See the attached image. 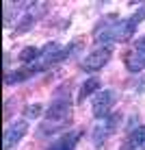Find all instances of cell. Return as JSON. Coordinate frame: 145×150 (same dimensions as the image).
Instances as JSON below:
<instances>
[{"label": "cell", "instance_id": "cell-4", "mask_svg": "<svg viewBox=\"0 0 145 150\" xmlns=\"http://www.w3.org/2000/svg\"><path fill=\"white\" fill-rule=\"evenodd\" d=\"M117 124H119V115L117 113H111L108 117L100 120L95 126L91 128V139H93V144H95V148H100L102 144L117 131Z\"/></svg>", "mask_w": 145, "mask_h": 150}, {"label": "cell", "instance_id": "cell-3", "mask_svg": "<svg viewBox=\"0 0 145 150\" xmlns=\"http://www.w3.org/2000/svg\"><path fill=\"white\" fill-rule=\"evenodd\" d=\"M117 102V94L115 89H104V91H97L93 96V102H91V111L97 120H104V117L111 115V109L115 107Z\"/></svg>", "mask_w": 145, "mask_h": 150}, {"label": "cell", "instance_id": "cell-10", "mask_svg": "<svg viewBox=\"0 0 145 150\" xmlns=\"http://www.w3.org/2000/svg\"><path fill=\"white\" fill-rule=\"evenodd\" d=\"M100 87H102V81L97 79V76H89L85 83L80 85V91H78V100H85L87 96H93V94H97L100 91Z\"/></svg>", "mask_w": 145, "mask_h": 150}, {"label": "cell", "instance_id": "cell-11", "mask_svg": "<svg viewBox=\"0 0 145 150\" xmlns=\"http://www.w3.org/2000/svg\"><path fill=\"white\" fill-rule=\"evenodd\" d=\"M126 68L128 72H132V74H139V72H143L145 70V54L141 52H130V54H126Z\"/></svg>", "mask_w": 145, "mask_h": 150}, {"label": "cell", "instance_id": "cell-13", "mask_svg": "<svg viewBox=\"0 0 145 150\" xmlns=\"http://www.w3.org/2000/svg\"><path fill=\"white\" fill-rule=\"evenodd\" d=\"M134 91H137V94H145V76H139L137 81H134Z\"/></svg>", "mask_w": 145, "mask_h": 150}, {"label": "cell", "instance_id": "cell-8", "mask_svg": "<svg viewBox=\"0 0 145 150\" xmlns=\"http://www.w3.org/2000/svg\"><path fill=\"white\" fill-rule=\"evenodd\" d=\"M121 148L123 150H145V126H139L132 133H128Z\"/></svg>", "mask_w": 145, "mask_h": 150}, {"label": "cell", "instance_id": "cell-2", "mask_svg": "<svg viewBox=\"0 0 145 150\" xmlns=\"http://www.w3.org/2000/svg\"><path fill=\"white\" fill-rule=\"evenodd\" d=\"M69 117H71V98H56L48 107L46 124L41 126V133L46 135L50 131H56V126H63Z\"/></svg>", "mask_w": 145, "mask_h": 150}, {"label": "cell", "instance_id": "cell-12", "mask_svg": "<svg viewBox=\"0 0 145 150\" xmlns=\"http://www.w3.org/2000/svg\"><path fill=\"white\" fill-rule=\"evenodd\" d=\"M41 111H43V107H41L39 102H35V105H26V109H24V115L33 120V117H39V115H41Z\"/></svg>", "mask_w": 145, "mask_h": 150}, {"label": "cell", "instance_id": "cell-1", "mask_svg": "<svg viewBox=\"0 0 145 150\" xmlns=\"http://www.w3.org/2000/svg\"><path fill=\"white\" fill-rule=\"evenodd\" d=\"M143 20H145V4H141L130 18L117 20L115 24H106L102 20L100 26L95 28V41L97 44H123V41L132 39L134 30Z\"/></svg>", "mask_w": 145, "mask_h": 150}, {"label": "cell", "instance_id": "cell-9", "mask_svg": "<svg viewBox=\"0 0 145 150\" xmlns=\"http://www.w3.org/2000/svg\"><path fill=\"white\" fill-rule=\"evenodd\" d=\"M82 133L80 131H71V133H65V135H61L56 142H52V146L48 150H76V144H78Z\"/></svg>", "mask_w": 145, "mask_h": 150}, {"label": "cell", "instance_id": "cell-5", "mask_svg": "<svg viewBox=\"0 0 145 150\" xmlns=\"http://www.w3.org/2000/svg\"><path fill=\"white\" fill-rule=\"evenodd\" d=\"M111 54H113L111 46H100V48L91 50V52L82 59V70H87V72H97V70H102L108 61H111Z\"/></svg>", "mask_w": 145, "mask_h": 150}, {"label": "cell", "instance_id": "cell-7", "mask_svg": "<svg viewBox=\"0 0 145 150\" xmlns=\"http://www.w3.org/2000/svg\"><path fill=\"white\" fill-rule=\"evenodd\" d=\"M46 11H48V4H33V7L28 9V13L24 15V18L20 20V24L15 26V33L22 35V33H26V30H30L35 26V22H39V18Z\"/></svg>", "mask_w": 145, "mask_h": 150}, {"label": "cell", "instance_id": "cell-6", "mask_svg": "<svg viewBox=\"0 0 145 150\" xmlns=\"http://www.w3.org/2000/svg\"><path fill=\"white\" fill-rule=\"evenodd\" d=\"M26 133H28V124L24 120L13 122L11 126L4 131V150H13L24 137H26Z\"/></svg>", "mask_w": 145, "mask_h": 150}, {"label": "cell", "instance_id": "cell-14", "mask_svg": "<svg viewBox=\"0 0 145 150\" xmlns=\"http://www.w3.org/2000/svg\"><path fill=\"white\" fill-rule=\"evenodd\" d=\"M134 50H137V52H141V54H145V35L134 41Z\"/></svg>", "mask_w": 145, "mask_h": 150}]
</instances>
